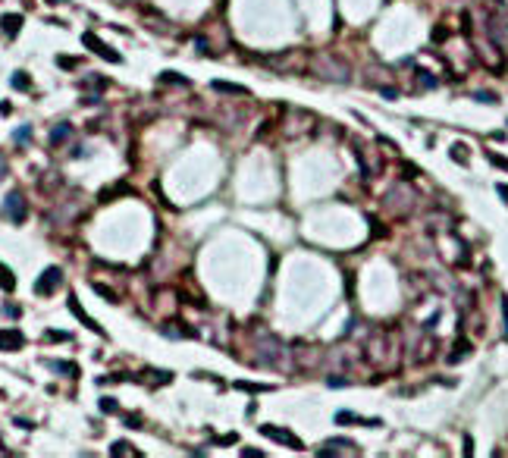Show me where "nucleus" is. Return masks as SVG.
Masks as SVG:
<instances>
[{"mask_svg":"<svg viewBox=\"0 0 508 458\" xmlns=\"http://www.w3.org/2000/svg\"><path fill=\"white\" fill-rule=\"evenodd\" d=\"M486 160H489V163H496V167H502V170H508V160H505L502 154H489V151H486Z\"/></svg>","mask_w":508,"mask_h":458,"instance_id":"nucleus-18","label":"nucleus"},{"mask_svg":"<svg viewBox=\"0 0 508 458\" xmlns=\"http://www.w3.org/2000/svg\"><path fill=\"white\" fill-rule=\"evenodd\" d=\"M502 311H505V320H508V298L502 301ZM505 339H508V333H505Z\"/></svg>","mask_w":508,"mask_h":458,"instance_id":"nucleus-27","label":"nucleus"},{"mask_svg":"<svg viewBox=\"0 0 508 458\" xmlns=\"http://www.w3.org/2000/svg\"><path fill=\"white\" fill-rule=\"evenodd\" d=\"M261 433H264V436H270V439H276V443H282V446H289V449H295V452H304L301 439H298L295 433H289V430H279V427L264 424V427H261Z\"/></svg>","mask_w":508,"mask_h":458,"instance_id":"nucleus-4","label":"nucleus"},{"mask_svg":"<svg viewBox=\"0 0 508 458\" xmlns=\"http://www.w3.org/2000/svg\"><path fill=\"white\" fill-rule=\"evenodd\" d=\"M160 82H182V85H188V79H182V76H173V72H163V76H160Z\"/></svg>","mask_w":508,"mask_h":458,"instance_id":"nucleus-19","label":"nucleus"},{"mask_svg":"<svg viewBox=\"0 0 508 458\" xmlns=\"http://www.w3.org/2000/svg\"><path fill=\"white\" fill-rule=\"evenodd\" d=\"M7 179V160H4V154H0V182Z\"/></svg>","mask_w":508,"mask_h":458,"instance_id":"nucleus-26","label":"nucleus"},{"mask_svg":"<svg viewBox=\"0 0 508 458\" xmlns=\"http://www.w3.org/2000/svg\"><path fill=\"white\" fill-rule=\"evenodd\" d=\"M94 289L101 292V298H107V301H116V295H113V292H110V289H107V286H101V283H98Z\"/></svg>","mask_w":508,"mask_h":458,"instance_id":"nucleus-20","label":"nucleus"},{"mask_svg":"<svg viewBox=\"0 0 508 458\" xmlns=\"http://www.w3.org/2000/svg\"><path fill=\"white\" fill-rule=\"evenodd\" d=\"M242 455H245V458H261L264 452H258V449H242Z\"/></svg>","mask_w":508,"mask_h":458,"instance_id":"nucleus-25","label":"nucleus"},{"mask_svg":"<svg viewBox=\"0 0 508 458\" xmlns=\"http://www.w3.org/2000/svg\"><path fill=\"white\" fill-rule=\"evenodd\" d=\"M0 286H4L7 292H13V289H16V277H13V273H10L4 264H0Z\"/></svg>","mask_w":508,"mask_h":458,"instance_id":"nucleus-12","label":"nucleus"},{"mask_svg":"<svg viewBox=\"0 0 508 458\" xmlns=\"http://www.w3.org/2000/svg\"><path fill=\"white\" fill-rule=\"evenodd\" d=\"M69 135H72V126L69 123H57L50 129V144H53V148H60V141H66Z\"/></svg>","mask_w":508,"mask_h":458,"instance_id":"nucleus-9","label":"nucleus"},{"mask_svg":"<svg viewBox=\"0 0 508 458\" xmlns=\"http://www.w3.org/2000/svg\"><path fill=\"white\" fill-rule=\"evenodd\" d=\"M50 368H57L60 374H66V377H79V368L72 361H50Z\"/></svg>","mask_w":508,"mask_h":458,"instance_id":"nucleus-11","label":"nucleus"},{"mask_svg":"<svg viewBox=\"0 0 508 458\" xmlns=\"http://www.w3.org/2000/svg\"><path fill=\"white\" fill-rule=\"evenodd\" d=\"M44 4H50V7H57V4H66V0H44Z\"/></svg>","mask_w":508,"mask_h":458,"instance_id":"nucleus-28","label":"nucleus"},{"mask_svg":"<svg viewBox=\"0 0 508 458\" xmlns=\"http://www.w3.org/2000/svg\"><path fill=\"white\" fill-rule=\"evenodd\" d=\"M336 424H367V420L355 417L352 411H339V414H336ZM367 427H370V424H367Z\"/></svg>","mask_w":508,"mask_h":458,"instance_id":"nucleus-15","label":"nucleus"},{"mask_svg":"<svg viewBox=\"0 0 508 458\" xmlns=\"http://www.w3.org/2000/svg\"><path fill=\"white\" fill-rule=\"evenodd\" d=\"M28 135H31V126H19V129L13 132V141L19 144V148H25V141H28Z\"/></svg>","mask_w":508,"mask_h":458,"instance_id":"nucleus-14","label":"nucleus"},{"mask_svg":"<svg viewBox=\"0 0 508 458\" xmlns=\"http://www.w3.org/2000/svg\"><path fill=\"white\" fill-rule=\"evenodd\" d=\"M4 311H7V314H10V317H19V314H22V311H19V304H7Z\"/></svg>","mask_w":508,"mask_h":458,"instance_id":"nucleus-23","label":"nucleus"},{"mask_svg":"<svg viewBox=\"0 0 508 458\" xmlns=\"http://www.w3.org/2000/svg\"><path fill=\"white\" fill-rule=\"evenodd\" d=\"M0 25H4L7 35H19V28H22V16H19V13H4V16H0Z\"/></svg>","mask_w":508,"mask_h":458,"instance_id":"nucleus-8","label":"nucleus"},{"mask_svg":"<svg viewBox=\"0 0 508 458\" xmlns=\"http://www.w3.org/2000/svg\"><path fill=\"white\" fill-rule=\"evenodd\" d=\"M210 88H213V91H223V95H232V98H245V95H248L245 85H232V82H223V79H213Z\"/></svg>","mask_w":508,"mask_h":458,"instance_id":"nucleus-7","label":"nucleus"},{"mask_svg":"<svg viewBox=\"0 0 508 458\" xmlns=\"http://www.w3.org/2000/svg\"><path fill=\"white\" fill-rule=\"evenodd\" d=\"M82 44H85L88 50H94L98 57H101V60H107V63H122L119 53H116L113 47H107V44L98 38V35H91V32H85V35H82Z\"/></svg>","mask_w":508,"mask_h":458,"instance_id":"nucleus-2","label":"nucleus"},{"mask_svg":"<svg viewBox=\"0 0 508 458\" xmlns=\"http://www.w3.org/2000/svg\"><path fill=\"white\" fill-rule=\"evenodd\" d=\"M60 283H63V270L60 267H47L41 277L35 280V295H50Z\"/></svg>","mask_w":508,"mask_h":458,"instance_id":"nucleus-3","label":"nucleus"},{"mask_svg":"<svg viewBox=\"0 0 508 458\" xmlns=\"http://www.w3.org/2000/svg\"><path fill=\"white\" fill-rule=\"evenodd\" d=\"M477 101H483V104H486V101H489V104H496L499 98H496V95H486V91H480V95H477Z\"/></svg>","mask_w":508,"mask_h":458,"instance_id":"nucleus-22","label":"nucleus"},{"mask_svg":"<svg viewBox=\"0 0 508 458\" xmlns=\"http://www.w3.org/2000/svg\"><path fill=\"white\" fill-rule=\"evenodd\" d=\"M110 455H138V452H135L129 443H125V439H119V443H113V446H110Z\"/></svg>","mask_w":508,"mask_h":458,"instance_id":"nucleus-13","label":"nucleus"},{"mask_svg":"<svg viewBox=\"0 0 508 458\" xmlns=\"http://www.w3.org/2000/svg\"><path fill=\"white\" fill-rule=\"evenodd\" d=\"M235 386H239V389H248V392H270V389H273V386H261V383H235Z\"/></svg>","mask_w":508,"mask_h":458,"instance_id":"nucleus-16","label":"nucleus"},{"mask_svg":"<svg viewBox=\"0 0 508 458\" xmlns=\"http://www.w3.org/2000/svg\"><path fill=\"white\" fill-rule=\"evenodd\" d=\"M47 339H57V342H69L72 336L66 333V329H47Z\"/></svg>","mask_w":508,"mask_h":458,"instance_id":"nucleus-17","label":"nucleus"},{"mask_svg":"<svg viewBox=\"0 0 508 458\" xmlns=\"http://www.w3.org/2000/svg\"><path fill=\"white\" fill-rule=\"evenodd\" d=\"M57 63H60V66H76L79 60H76V57H57Z\"/></svg>","mask_w":508,"mask_h":458,"instance_id":"nucleus-24","label":"nucleus"},{"mask_svg":"<svg viewBox=\"0 0 508 458\" xmlns=\"http://www.w3.org/2000/svg\"><path fill=\"white\" fill-rule=\"evenodd\" d=\"M499 192H502V195H505V198H508V186H499Z\"/></svg>","mask_w":508,"mask_h":458,"instance_id":"nucleus-29","label":"nucleus"},{"mask_svg":"<svg viewBox=\"0 0 508 458\" xmlns=\"http://www.w3.org/2000/svg\"><path fill=\"white\" fill-rule=\"evenodd\" d=\"M10 85L16 88V91H28L31 88V76H28V72H13V79H10Z\"/></svg>","mask_w":508,"mask_h":458,"instance_id":"nucleus-10","label":"nucleus"},{"mask_svg":"<svg viewBox=\"0 0 508 458\" xmlns=\"http://www.w3.org/2000/svg\"><path fill=\"white\" fill-rule=\"evenodd\" d=\"M22 345H25V336L19 329H13V326L0 329V352H19Z\"/></svg>","mask_w":508,"mask_h":458,"instance_id":"nucleus-5","label":"nucleus"},{"mask_svg":"<svg viewBox=\"0 0 508 458\" xmlns=\"http://www.w3.org/2000/svg\"><path fill=\"white\" fill-rule=\"evenodd\" d=\"M69 311H72V314L79 317V323H82V326H88V329H94L98 336H104V326H101V323H98V320H94L91 314H85V311L79 308V298H76V295H69Z\"/></svg>","mask_w":508,"mask_h":458,"instance_id":"nucleus-6","label":"nucleus"},{"mask_svg":"<svg viewBox=\"0 0 508 458\" xmlns=\"http://www.w3.org/2000/svg\"><path fill=\"white\" fill-rule=\"evenodd\" d=\"M101 408L104 411H116V399H101Z\"/></svg>","mask_w":508,"mask_h":458,"instance_id":"nucleus-21","label":"nucleus"},{"mask_svg":"<svg viewBox=\"0 0 508 458\" xmlns=\"http://www.w3.org/2000/svg\"><path fill=\"white\" fill-rule=\"evenodd\" d=\"M0 213H4V220H10V223H25V217H28V207H25V198L19 195V192H10L7 198H4V207H0Z\"/></svg>","mask_w":508,"mask_h":458,"instance_id":"nucleus-1","label":"nucleus"}]
</instances>
